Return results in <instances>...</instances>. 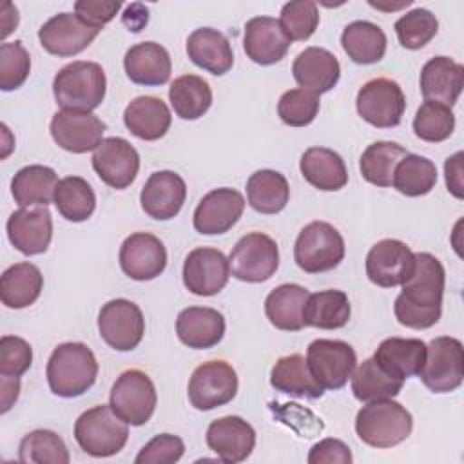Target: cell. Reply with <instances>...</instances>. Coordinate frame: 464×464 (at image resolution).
Masks as SVG:
<instances>
[{"label":"cell","mask_w":464,"mask_h":464,"mask_svg":"<svg viewBox=\"0 0 464 464\" xmlns=\"http://www.w3.org/2000/svg\"><path fill=\"white\" fill-rule=\"evenodd\" d=\"M401 286L402 292L393 303L397 321L413 330H426L437 324L446 286L442 263L430 252L413 254L411 274Z\"/></svg>","instance_id":"cell-1"},{"label":"cell","mask_w":464,"mask_h":464,"mask_svg":"<svg viewBox=\"0 0 464 464\" xmlns=\"http://www.w3.org/2000/svg\"><path fill=\"white\" fill-rule=\"evenodd\" d=\"M49 388L54 395L72 399L83 395L98 377V361L83 343L58 344L45 368Z\"/></svg>","instance_id":"cell-2"},{"label":"cell","mask_w":464,"mask_h":464,"mask_svg":"<svg viewBox=\"0 0 464 464\" xmlns=\"http://www.w3.org/2000/svg\"><path fill=\"white\" fill-rule=\"evenodd\" d=\"M413 430L411 413L392 399L366 402L355 415L357 437L377 450L401 444Z\"/></svg>","instance_id":"cell-3"},{"label":"cell","mask_w":464,"mask_h":464,"mask_svg":"<svg viewBox=\"0 0 464 464\" xmlns=\"http://www.w3.org/2000/svg\"><path fill=\"white\" fill-rule=\"evenodd\" d=\"M107 91L105 71L96 62H71L53 80V94L62 109L94 111L102 105Z\"/></svg>","instance_id":"cell-4"},{"label":"cell","mask_w":464,"mask_h":464,"mask_svg":"<svg viewBox=\"0 0 464 464\" xmlns=\"http://www.w3.org/2000/svg\"><path fill=\"white\" fill-rule=\"evenodd\" d=\"M74 439L91 457H112L127 444L129 424L116 415L111 404H98L76 419Z\"/></svg>","instance_id":"cell-5"},{"label":"cell","mask_w":464,"mask_h":464,"mask_svg":"<svg viewBox=\"0 0 464 464\" xmlns=\"http://www.w3.org/2000/svg\"><path fill=\"white\" fill-rule=\"evenodd\" d=\"M344 259V239L326 221L308 223L294 245V261L306 274H321L335 268Z\"/></svg>","instance_id":"cell-6"},{"label":"cell","mask_w":464,"mask_h":464,"mask_svg":"<svg viewBox=\"0 0 464 464\" xmlns=\"http://www.w3.org/2000/svg\"><path fill=\"white\" fill-rule=\"evenodd\" d=\"M420 379L433 393H450L464 379V348L462 343L450 335H440L426 344V361Z\"/></svg>","instance_id":"cell-7"},{"label":"cell","mask_w":464,"mask_h":464,"mask_svg":"<svg viewBox=\"0 0 464 464\" xmlns=\"http://www.w3.org/2000/svg\"><path fill=\"white\" fill-rule=\"evenodd\" d=\"M156 402L154 382L141 370L123 372L114 381L109 395L111 408L130 426H143L152 417Z\"/></svg>","instance_id":"cell-8"},{"label":"cell","mask_w":464,"mask_h":464,"mask_svg":"<svg viewBox=\"0 0 464 464\" xmlns=\"http://www.w3.org/2000/svg\"><path fill=\"white\" fill-rule=\"evenodd\" d=\"M230 274L245 283L268 281L279 266L277 243L263 232L243 236L228 256Z\"/></svg>","instance_id":"cell-9"},{"label":"cell","mask_w":464,"mask_h":464,"mask_svg":"<svg viewBox=\"0 0 464 464\" xmlns=\"http://www.w3.org/2000/svg\"><path fill=\"white\" fill-rule=\"evenodd\" d=\"M355 107L366 123L377 129H392L402 120L406 98L397 82L390 78H373L359 89Z\"/></svg>","instance_id":"cell-10"},{"label":"cell","mask_w":464,"mask_h":464,"mask_svg":"<svg viewBox=\"0 0 464 464\" xmlns=\"http://www.w3.org/2000/svg\"><path fill=\"white\" fill-rule=\"evenodd\" d=\"M187 393L199 411L225 406L237 393V373L227 361H207L192 372Z\"/></svg>","instance_id":"cell-11"},{"label":"cell","mask_w":464,"mask_h":464,"mask_svg":"<svg viewBox=\"0 0 464 464\" xmlns=\"http://www.w3.org/2000/svg\"><path fill=\"white\" fill-rule=\"evenodd\" d=\"M306 362L314 379L324 390H339L357 366L355 350L339 339H315L308 344Z\"/></svg>","instance_id":"cell-12"},{"label":"cell","mask_w":464,"mask_h":464,"mask_svg":"<svg viewBox=\"0 0 464 464\" xmlns=\"http://www.w3.org/2000/svg\"><path fill=\"white\" fill-rule=\"evenodd\" d=\"M98 330L111 348L130 352L143 339L145 317L136 303L123 297L111 299L98 314Z\"/></svg>","instance_id":"cell-13"},{"label":"cell","mask_w":464,"mask_h":464,"mask_svg":"<svg viewBox=\"0 0 464 464\" xmlns=\"http://www.w3.org/2000/svg\"><path fill=\"white\" fill-rule=\"evenodd\" d=\"M107 125L92 112L62 109L54 112L49 130L54 143L72 154L96 150L103 140Z\"/></svg>","instance_id":"cell-14"},{"label":"cell","mask_w":464,"mask_h":464,"mask_svg":"<svg viewBox=\"0 0 464 464\" xmlns=\"http://www.w3.org/2000/svg\"><path fill=\"white\" fill-rule=\"evenodd\" d=\"M230 277L228 257L212 246H198L188 252L183 263L185 288L201 297L219 294Z\"/></svg>","instance_id":"cell-15"},{"label":"cell","mask_w":464,"mask_h":464,"mask_svg":"<svg viewBox=\"0 0 464 464\" xmlns=\"http://www.w3.org/2000/svg\"><path fill=\"white\" fill-rule=\"evenodd\" d=\"M92 169L105 185L123 190L138 176L140 154L120 136L103 138L92 154Z\"/></svg>","instance_id":"cell-16"},{"label":"cell","mask_w":464,"mask_h":464,"mask_svg":"<svg viewBox=\"0 0 464 464\" xmlns=\"http://www.w3.org/2000/svg\"><path fill=\"white\" fill-rule=\"evenodd\" d=\"M100 31L87 25L74 13H58L38 29V40L47 53L69 58L87 49Z\"/></svg>","instance_id":"cell-17"},{"label":"cell","mask_w":464,"mask_h":464,"mask_svg":"<svg viewBox=\"0 0 464 464\" xmlns=\"http://www.w3.org/2000/svg\"><path fill=\"white\" fill-rule=\"evenodd\" d=\"M245 198L230 187L207 192L194 210V228L205 236H219L228 232L243 216Z\"/></svg>","instance_id":"cell-18"},{"label":"cell","mask_w":464,"mask_h":464,"mask_svg":"<svg viewBox=\"0 0 464 464\" xmlns=\"http://www.w3.org/2000/svg\"><path fill=\"white\" fill-rule=\"evenodd\" d=\"M120 266L134 281H150L165 270L167 248L154 234L134 232L120 246Z\"/></svg>","instance_id":"cell-19"},{"label":"cell","mask_w":464,"mask_h":464,"mask_svg":"<svg viewBox=\"0 0 464 464\" xmlns=\"http://www.w3.org/2000/svg\"><path fill=\"white\" fill-rule=\"evenodd\" d=\"M413 268V252L399 239L377 241L366 256L368 279L382 288L402 285Z\"/></svg>","instance_id":"cell-20"},{"label":"cell","mask_w":464,"mask_h":464,"mask_svg":"<svg viewBox=\"0 0 464 464\" xmlns=\"http://www.w3.org/2000/svg\"><path fill=\"white\" fill-rule=\"evenodd\" d=\"M11 245L25 254L38 256L49 248L53 237V218L47 207H22L5 223Z\"/></svg>","instance_id":"cell-21"},{"label":"cell","mask_w":464,"mask_h":464,"mask_svg":"<svg viewBox=\"0 0 464 464\" xmlns=\"http://www.w3.org/2000/svg\"><path fill=\"white\" fill-rule=\"evenodd\" d=\"M207 446L225 464H237L250 457L256 446V430L237 415H227L208 424Z\"/></svg>","instance_id":"cell-22"},{"label":"cell","mask_w":464,"mask_h":464,"mask_svg":"<svg viewBox=\"0 0 464 464\" xmlns=\"http://www.w3.org/2000/svg\"><path fill=\"white\" fill-rule=\"evenodd\" d=\"M185 199V179L174 170H158L150 174L140 192L143 212L158 221H167L178 216Z\"/></svg>","instance_id":"cell-23"},{"label":"cell","mask_w":464,"mask_h":464,"mask_svg":"<svg viewBox=\"0 0 464 464\" xmlns=\"http://www.w3.org/2000/svg\"><path fill=\"white\" fill-rule=\"evenodd\" d=\"M290 47V40L283 33L279 20L272 16H254L245 24L243 49L257 65H272L281 62Z\"/></svg>","instance_id":"cell-24"},{"label":"cell","mask_w":464,"mask_h":464,"mask_svg":"<svg viewBox=\"0 0 464 464\" xmlns=\"http://www.w3.org/2000/svg\"><path fill=\"white\" fill-rule=\"evenodd\" d=\"M420 92L424 102L453 107L464 87V67L450 56L430 58L420 69Z\"/></svg>","instance_id":"cell-25"},{"label":"cell","mask_w":464,"mask_h":464,"mask_svg":"<svg viewBox=\"0 0 464 464\" xmlns=\"http://www.w3.org/2000/svg\"><path fill=\"white\" fill-rule=\"evenodd\" d=\"M292 74L301 89L319 96L337 85L341 65L335 54H332L328 49L312 45L295 56L292 63Z\"/></svg>","instance_id":"cell-26"},{"label":"cell","mask_w":464,"mask_h":464,"mask_svg":"<svg viewBox=\"0 0 464 464\" xmlns=\"http://www.w3.org/2000/svg\"><path fill=\"white\" fill-rule=\"evenodd\" d=\"M176 334L188 348H212L225 335V317L210 306H188L176 317Z\"/></svg>","instance_id":"cell-27"},{"label":"cell","mask_w":464,"mask_h":464,"mask_svg":"<svg viewBox=\"0 0 464 464\" xmlns=\"http://www.w3.org/2000/svg\"><path fill=\"white\" fill-rule=\"evenodd\" d=\"M123 67L132 83L156 87L169 82L172 62L163 45L156 42H140L125 53Z\"/></svg>","instance_id":"cell-28"},{"label":"cell","mask_w":464,"mask_h":464,"mask_svg":"<svg viewBox=\"0 0 464 464\" xmlns=\"http://www.w3.org/2000/svg\"><path fill=\"white\" fill-rule=\"evenodd\" d=\"M187 54L194 65L214 76H223L234 65V51L228 38L212 27H199L188 34Z\"/></svg>","instance_id":"cell-29"},{"label":"cell","mask_w":464,"mask_h":464,"mask_svg":"<svg viewBox=\"0 0 464 464\" xmlns=\"http://www.w3.org/2000/svg\"><path fill=\"white\" fill-rule=\"evenodd\" d=\"M373 361L390 375L406 381L420 373L426 361V343L420 339L388 337L377 346Z\"/></svg>","instance_id":"cell-30"},{"label":"cell","mask_w":464,"mask_h":464,"mask_svg":"<svg viewBox=\"0 0 464 464\" xmlns=\"http://www.w3.org/2000/svg\"><path fill=\"white\" fill-rule=\"evenodd\" d=\"M123 123L136 138L156 141L167 134L172 114L161 98L138 96L125 107Z\"/></svg>","instance_id":"cell-31"},{"label":"cell","mask_w":464,"mask_h":464,"mask_svg":"<svg viewBox=\"0 0 464 464\" xmlns=\"http://www.w3.org/2000/svg\"><path fill=\"white\" fill-rule=\"evenodd\" d=\"M299 169L303 178L323 192L341 190L348 183V170L343 158L328 147H310L303 152Z\"/></svg>","instance_id":"cell-32"},{"label":"cell","mask_w":464,"mask_h":464,"mask_svg":"<svg viewBox=\"0 0 464 464\" xmlns=\"http://www.w3.org/2000/svg\"><path fill=\"white\" fill-rule=\"evenodd\" d=\"M310 292L295 283L276 286L265 299V314L272 326L285 332H299L304 328L303 310Z\"/></svg>","instance_id":"cell-33"},{"label":"cell","mask_w":464,"mask_h":464,"mask_svg":"<svg viewBox=\"0 0 464 464\" xmlns=\"http://www.w3.org/2000/svg\"><path fill=\"white\" fill-rule=\"evenodd\" d=\"M270 384L277 392L292 397L319 399L324 393V388L314 379L301 353L279 357L270 370Z\"/></svg>","instance_id":"cell-34"},{"label":"cell","mask_w":464,"mask_h":464,"mask_svg":"<svg viewBox=\"0 0 464 464\" xmlns=\"http://www.w3.org/2000/svg\"><path fill=\"white\" fill-rule=\"evenodd\" d=\"M44 276L29 261L7 266L0 277V299L7 308H27L42 294Z\"/></svg>","instance_id":"cell-35"},{"label":"cell","mask_w":464,"mask_h":464,"mask_svg":"<svg viewBox=\"0 0 464 464\" xmlns=\"http://www.w3.org/2000/svg\"><path fill=\"white\" fill-rule=\"evenodd\" d=\"M60 179L47 165L22 167L11 179V194L20 207H47L54 201Z\"/></svg>","instance_id":"cell-36"},{"label":"cell","mask_w":464,"mask_h":464,"mask_svg":"<svg viewBox=\"0 0 464 464\" xmlns=\"http://www.w3.org/2000/svg\"><path fill=\"white\" fill-rule=\"evenodd\" d=\"M341 45L352 62L359 65H370L384 58L386 34L373 22L355 20L343 29Z\"/></svg>","instance_id":"cell-37"},{"label":"cell","mask_w":464,"mask_h":464,"mask_svg":"<svg viewBox=\"0 0 464 464\" xmlns=\"http://www.w3.org/2000/svg\"><path fill=\"white\" fill-rule=\"evenodd\" d=\"M352 308L348 295L343 290H321L310 294L304 310L303 321L304 326H314L321 330H337L343 328L350 319Z\"/></svg>","instance_id":"cell-38"},{"label":"cell","mask_w":464,"mask_h":464,"mask_svg":"<svg viewBox=\"0 0 464 464\" xmlns=\"http://www.w3.org/2000/svg\"><path fill=\"white\" fill-rule=\"evenodd\" d=\"M290 198V187L286 178L270 169H261L250 174L246 181L248 205L259 214L281 212Z\"/></svg>","instance_id":"cell-39"},{"label":"cell","mask_w":464,"mask_h":464,"mask_svg":"<svg viewBox=\"0 0 464 464\" xmlns=\"http://www.w3.org/2000/svg\"><path fill=\"white\" fill-rule=\"evenodd\" d=\"M170 105L181 120H198L212 105V89L198 74H183L170 83L169 89Z\"/></svg>","instance_id":"cell-40"},{"label":"cell","mask_w":464,"mask_h":464,"mask_svg":"<svg viewBox=\"0 0 464 464\" xmlns=\"http://www.w3.org/2000/svg\"><path fill=\"white\" fill-rule=\"evenodd\" d=\"M352 392L353 397L361 402H372L381 399H393L402 390L404 381L384 372L373 357L364 359L355 366L352 373Z\"/></svg>","instance_id":"cell-41"},{"label":"cell","mask_w":464,"mask_h":464,"mask_svg":"<svg viewBox=\"0 0 464 464\" xmlns=\"http://www.w3.org/2000/svg\"><path fill=\"white\" fill-rule=\"evenodd\" d=\"M406 154L410 152L395 141H375L366 147L359 160L361 174L375 187H392L395 167Z\"/></svg>","instance_id":"cell-42"},{"label":"cell","mask_w":464,"mask_h":464,"mask_svg":"<svg viewBox=\"0 0 464 464\" xmlns=\"http://www.w3.org/2000/svg\"><path fill=\"white\" fill-rule=\"evenodd\" d=\"M54 205L62 218L72 223H82L92 216L96 208V196L83 178L67 176L60 179L56 187Z\"/></svg>","instance_id":"cell-43"},{"label":"cell","mask_w":464,"mask_h":464,"mask_svg":"<svg viewBox=\"0 0 464 464\" xmlns=\"http://www.w3.org/2000/svg\"><path fill=\"white\" fill-rule=\"evenodd\" d=\"M437 183V167L431 160L419 154H406L395 167L393 188L408 198H419Z\"/></svg>","instance_id":"cell-44"},{"label":"cell","mask_w":464,"mask_h":464,"mask_svg":"<svg viewBox=\"0 0 464 464\" xmlns=\"http://www.w3.org/2000/svg\"><path fill=\"white\" fill-rule=\"evenodd\" d=\"M18 460L34 464H69L71 457L58 433L51 430H33L20 440Z\"/></svg>","instance_id":"cell-45"},{"label":"cell","mask_w":464,"mask_h":464,"mask_svg":"<svg viewBox=\"0 0 464 464\" xmlns=\"http://www.w3.org/2000/svg\"><path fill=\"white\" fill-rule=\"evenodd\" d=\"M455 114L450 107L437 102H424L413 118V132L428 143H440L453 134Z\"/></svg>","instance_id":"cell-46"},{"label":"cell","mask_w":464,"mask_h":464,"mask_svg":"<svg viewBox=\"0 0 464 464\" xmlns=\"http://www.w3.org/2000/svg\"><path fill=\"white\" fill-rule=\"evenodd\" d=\"M393 27H395L399 44L404 49L415 51L431 42V38L439 31V20L431 11L417 7L402 14Z\"/></svg>","instance_id":"cell-47"},{"label":"cell","mask_w":464,"mask_h":464,"mask_svg":"<svg viewBox=\"0 0 464 464\" xmlns=\"http://www.w3.org/2000/svg\"><path fill=\"white\" fill-rule=\"evenodd\" d=\"M279 25L290 42L308 40L319 25V9L315 2L294 0L281 7Z\"/></svg>","instance_id":"cell-48"},{"label":"cell","mask_w":464,"mask_h":464,"mask_svg":"<svg viewBox=\"0 0 464 464\" xmlns=\"http://www.w3.org/2000/svg\"><path fill=\"white\" fill-rule=\"evenodd\" d=\"M319 112V96L301 87L281 94L277 102V116L285 125L306 127Z\"/></svg>","instance_id":"cell-49"},{"label":"cell","mask_w":464,"mask_h":464,"mask_svg":"<svg viewBox=\"0 0 464 464\" xmlns=\"http://www.w3.org/2000/svg\"><path fill=\"white\" fill-rule=\"evenodd\" d=\"M31 72V56L20 40L0 45V89L14 91L22 87Z\"/></svg>","instance_id":"cell-50"},{"label":"cell","mask_w":464,"mask_h":464,"mask_svg":"<svg viewBox=\"0 0 464 464\" xmlns=\"http://www.w3.org/2000/svg\"><path fill=\"white\" fill-rule=\"evenodd\" d=\"M33 364L31 344L18 335L0 339V377H22Z\"/></svg>","instance_id":"cell-51"},{"label":"cell","mask_w":464,"mask_h":464,"mask_svg":"<svg viewBox=\"0 0 464 464\" xmlns=\"http://www.w3.org/2000/svg\"><path fill=\"white\" fill-rule=\"evenodd\" d=\"M185 453V442L172 433H160L152 437L136 455V464H172Z\"/></svg>","instance_id":"cell-52"},{"label":"cell","mask_w":464,"mask_h":464,"mask_svg":"<svg viewBox=\"0 0 464 464\" xmlns=\"http://www.w3.org/2000/svg\"><path fill=\"white\" fill-rule=\"evenodd\" d=\"M121 2H109V0H78L74 4V14L83 20L91 27L102 29L109 24L120 11Z\"/></svg>","instance_id":"cell-53"},{"label":"cell","mask_w":464,"mask_h":464,"mask_svg":"<svg viewBox=\"0 0 464 464\" xmlns=\"http://www.w3.org/2000/svg\"><path fill=\"white\" fill-rule=\"evenodd\" d=\"M350 448L339 439H323L308 453L310 464H352Z\"/></svg>","instance_id":"cell-54"},{"label":"cell","mask_w":464,"mask_h":464,"mask_svg":"<svg viewBox=\"0 0 464 464\" xmlns=\"http://www.w3.org/2000/svg\"><path fill=\"white\" fill-rule=\"evenodd\" d=\"M462 158L464 154L459 150L453 156H450L444 163L446 187L459 199H462Z\"/></svg>","instance_id":"cell-55"},{"label":"cell","mask_w":464,"mask_h":464,"mask_svg":"<svg viewBox=\"0 0 464 464\" xmlns=\"http://www.w3.org/2000/svg\"><path fill=\"white\" fill-rule=\"evenodd\" d=\"M2 390V413H7L20 395V379L18 377H0Z\"/></svg>","instance_id":"cell-56"},{"label":"cell","mask_w":464,"mask_h":464,"mask_svg":"<svg viewBox=\"0 0 464 464\" xmlns=\"http://www.w3.org/2000/svg\"><path fill=\"white\" fill-rule=\"evenodd\" d=\"M127 11H129V13H132V16L123 14V24L129 27V31H134V33L141 31V27H145V25H147V22H149V11H147V7H145L140 14H134L132 5H129V7H127Z\"/></svg>","instance_id":"cell-57"}]
</instances>
